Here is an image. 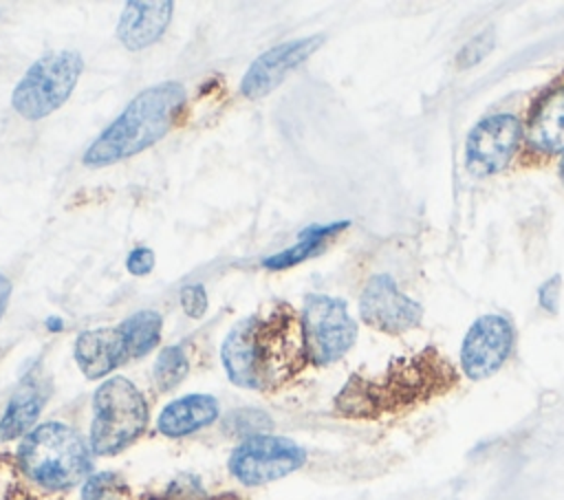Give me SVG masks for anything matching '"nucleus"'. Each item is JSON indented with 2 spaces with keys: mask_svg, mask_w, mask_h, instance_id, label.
Masks as SVG:
<instances>
[{
  "mask_svg": "<svg viewBox=\"0 0 564 500\" xmlns=\"http://www.w3.org/2000/svg\"><path fill=\"white\" fill-rule=\"evenodd\" d=\"M306 463V452L291 438L256 434L245 438L229 456L231 476L247 485H267L297 471Z\"/></svg>",
  "mask_w": 564,
  "mask_h": 500,
  "instance_id": "6e6552de",
  "label": "nucleus"
},
{
  "mask_svg": "<svg viewBox=\"0 0 564 500\" xmlns=\"http://www.w3.org/2000/svg\"><path fill=\"white\" fill-rule=\"evenodd\" d=\"M119 328L123 333L130 359H139L143 355H148L159 344L163 319L156 311L143 308V311H137L130 317H126L119 324Z\"/></svg>",
  "mask_w": 564,
  "mask_h": 500,
  "instance_id": "6ab92c4d",
  "label": "nucleus"
},
{
  "mask_svg": "<svg viewBox=\"0 0 564 500\" xmlns=\"http://www.w3.org/2000/svg\"><path fill=\"white\" fill-rule=\"evenodd\" d=\"M348 227V220H337V222H326V225H311L306 229L300 231L295 244L273 253V256H267L262 260V267L264 269H271V271H282V269H289V267H295L313 256H319L326 244L337 236L341 233L344 229Z\"/></svg>",
  "mask_w": 564,
  "mask_h": 500,
  "instance_id": "f3484780",
  "label": "nucleus"
},
{
  "mask_svg": "<svg viewBox=\"0 0 564 500\" xmlns=\"http://www.w3.org/2000/svg\"><path fill=\"white\" fill-rule=\"evenodd\" d=\"M524 137L535 152L564 154V86H555L535 99Z\"/></svg>",
  "mask_w": 564,
  "mask_h": 500,
  "instance_id": "2eb2a0df",
  "label": "nucleus"
},
{
  "mask_svg": "<svg viewBox=\"0 0 564 500\" xmlns=\"http://www.w3.org/2000/svg\"><path fill=\"white\" fill-rule=\"evenodd\" d=\"M44 403L46 396L42 388L35 381H24L9 399L7 410L0 419V438L13 441L26 436L33 430Z\"/></svg>",
  "mask_w": 564,
  "mask_h": 500,
  "instance_id": "a211bd4d",
  "label": "nucleus"
},
{
  "mask_svg": "<svg viewBox=\"0 0 564 500\" xmlns=\"http://www.w3.org/2000/svg\"><path fill=\"white\" fill-rule=\"evenodd\" d=\"M148 425V403L126 377L106 379L93 396L90 449L112 456L132 445Z\"/></svg>",
  "mask_w": 564,
  "mask_h": 500,
  "instance_id": "39448f33",
  "label": "nucleus"
},
{
  "mask_svg": "<svg viewBox=\"0 0 564 500\" xmlns=\"http://www.w3.org/2000/svg\"><path fill=\"white\" fill-rule=\"evenodd\" d=\"M513 324L500 313L480 315L463 337L460 368L474 379H487L502 368L513 350Z\"/></svg>",
  "mask_w": 564,
  "mask_h": 500,
  "instance_id": "9d476101",
  "label": "nucleus"
},
{
  "mask_svg": "<svg viewBox=\"0 0 564 500\" xmlns=\"http://www.w3.org/2000/svg\"><path fill=\"white\" fill-rule=\"evenodd\" d=\"M82 70L84 57L73 48L44 53L29 66L13 88V110L29 121L48 117L70 97Z\"/></svg>",
  "mask_w": 564,
  "mask_h": 500,
  "instance_id": "423d86ee",
  "label": "nucleus"
},
{
  "mask_svg": "<svg viewBox=\"0 0 564 500\" xmlns=\"http://www.w3.org/2000/svg\"><path fill=\"white\" fill-rule=\"evenodd\" d=\"M62 326H64L62 317H48V319H46V328L53 330V333H55V330H62Z\"/></svg>",
  "mask_w": 564,
  "mask_h": 500,
  "instance_id": "bb28decb",
  "label": "nucleus"
},
{
  "mask_svg": "<svg viewBox=\"0 0 564 500\" xmlns=\"http://www.w3.org/2000/svg\"><path fill=\"white\" fill-rule=\"evenodd\" d=\"M187 370H189V363H187L185 348L181 344H174L159 352L154 368H152V377H154L156 388L167 392V390L176 388L187 377Z\"/></svg>",
  "mask_w": 564,
  "mask_h": 500,
  "instance_id": "aec40b11",
  "label": "nucleus"
},
{
  "mask_svg": "<svg viewBox=\"0 0 564 500\" xmlns=\"http://www.w3.org/2000/svg\"><path fill=\"white\" fill-rule=\"evenodd\" d=\"M126 359H130V355L119 326L84 330L75 341V361L88 379H101L110 374Z\"/></svg>",
  "mask_w": 564,
  "mask_h": 500,
  "instance_id": "ddd939ff",
  "label": "nucleus"
},
{
  "mask_svg": "<svg viewBox=\"0 0 564 500\" xmlns=\"http://www.w3.org/2000/svg\"><path fill=\"white\" fill-rule=\"evenodd\" d=\"M123 482L110 471L93 474L82 487V500H123Z\"/></svg>",
  "mask_w": 564,
  "mask_h": 500,
  "instance_id": "412c9836",
  "label": "nucleus"
},
{
  "mask_svg": "<svg viewBox=\"0 0 564 500\" xmlns=\"http://www.w3.org/2000/svg\"><path fill=\"white\" fill-rule=\"evenodd\" d=\"M207 293L203 284H187L181 291V306L192 319H200L207 313Z\"/></svg>",
  "mask_w": 564,
  "mask_h": 500,
  "instance_id": "5701e85b",
  "label": "nucleus"
},
{
  "mask_svg": "<svg viewBox=\"0 0 564 500\" xmlns=\"http://www.w3.org/2000/svg\"><path fill=\"white\" fill-rule=\"evenodd\" d=\"M154 251L148 249V247H137L128 253L126 258V269L132 273V275H148L152 269H154Z\"/></svg>",
  "mask_w": 564,
  "mask_h": 500,
  "instance_id": "b1692460",
  "label": "nucleus"
},
{
  "mask_svg": "<svg viewBox=\"0 0 564 500\" xmlns=\"http://www.w3.org/2000/svg\"><path fill=\"white\" fill-rule=\"evenodd\" d=\"M494 42H496V35H494L491 29H487V31H482L480 35L471 37V40L460 48V53L456 55L458 66H460V68H469V66L478 64L485 55L491 53Z\"/></svg>",
  "mask_w": 564,
  "mask_h": 500,
  "instance_id": "4be33fe9",
  "label": "nucleus"
},
{
  "mask_svg": "<svg viewBox=\"0 0 564 500\" xmlns=\"http://www.w3.org/2000/svg\"><path fill=\"white\" fill-rule=\"evenodd\" d=\"M183 104L185 88L178 81H161L143 88L88 145L84 165L106 167L152 148L172 130Z\"/></svg>",
  "mask_w": 564,
  "mask_h": 500,
  "instance_id": "7ed1b4c3",
  "label": "nucleus"
},
{
  "mask_svg": "<svg viewBox=\"0 0 564 500\" xmlns=\"http://www.w3.org/2000/svg\"><path fill=\"white\" fill-rule=\"evenodd\" d=\"M9 297H11V282L7 275L0 273V319L7 311V304H9Z\"/></svg>",
  "mask_w": 564,
  "mask_h": 500,
  "instance_id": "a878e982",
  "label": "nucleus"
},
{
  "mask_svg": "<svg viewBox=\"0 0 564 500\" xmlns=\"http://www.w3.org/2000/svg\"><path fill=\"white\" fill-rule=\"evenodd\" d=\"M324 35H308L291 42H282L251 62L240 81V95L247 99H262L275 90L289 73L302 66L319 46Z\"/></svg>",
  "mask_w": 564,
  "mask_h": 500,
  "instance_id": "f8f14e48",
  "label": "nucleus"
},
{
  "mask_svg": "<svg viewBox=\"0 0 564 500\" xmlns=\"http://www.w3.org/2000/svg\"><path fill=\"white\" fill-rule=\"evenodd\" d=\"M361 322L379 333L401 335L416 328L423 319V306L408 297L388 273L372 275L359 297Z\"/></svg>",
  "mask_w": 564,
  "mask_h": 500,
  "instance_id": "9b49d317",
  "label": "nucleus"
},
{
  "mask_svg": "<svg viewBox=\"0 0 564 500\" xmlns=\"http://www.w3.org/2000/svg\"><path fill=\"white\" fill-rule=\"evenodd\" d=\"M300 319L306 357L315 366H328L341 359L357 339V322L339 297L322 293L306 295Z\"/></svg>",
  "mask_w": 564,
  "mask_h": 500,
  "instance_id": "0eeeda50",
  "label": "nucleus"
},
{
  "mask_svg": "<svg viewBox=\"0 0 564 500\" xmlns=\"http://www.w3.org/2000/svg\"><path fill=\"white\" fill-rule=\"evenodd\" d=\"M18 463L24 476L48 491L75 487L93 467L84 438L64 423L33 427L18 447Z\"/></svg>",
  "mask_w": 564,
  "mask_h": 500,
  "instance_id": "20e7f679",
  "label": "nucleus"
},
{
  "mask_svg": "<svg viewBox=\"0 0 564 500\" xmlns=\"http://www.w3.org/2000/svg\"><path fill=\"white\" fill-rule=\"evenodd\" d=\"M218 412V401L212 394H185L161 410L156 427L161 434L178 438L212 425Z\"/></svg>",
  "mask_w": 564,
  "mask_h": 500,
  "instance_id": "dca6fc26",
  "label": "nucleus"
},
{
  "mask_svg": "<svg viewBox=\"0 0 564 500\" xmlns=\"http://www.w3.org/2000/svg\"><path fill=\"white\" fill-rule=\"evenodd\" d=\"M174 2L161 0V2H126L119 24H117V37L119 42L130 51H141L150 44H154L167 29L172 20Z\"/></svg>",
  "mask_w": 564,
  "mask_h": 500,
  "instance_id": "4468645a",
  "label": "nucleus"
},
{
  "mask_svg": "<svg viewBox=\"0 0 564 500\" xmlns=\"http://www.w3.org/2000/svg\"><path fill=\"white\" fill-rule=\"evenodd\" d=\"M560 181H562V185H564V154H562V159H560Z\"/></svg>",
  "mask_w": 564,
  "mask_h": 500,
  "instance_id": "cd10ccee",
  "label": "nucleus"
},
{
  "mask_svg": "<svg viewBox=\"0 0 564 500\" xmlns=\"http://www.w3.org/2000/svg\"><path fill=\"white\" fill-rule=\"evenodd\" d=\"M522 123L516 115H489L480 119L465 141V165L474 176H491L502 172L518 152Z\"/></svg>",
  "mask_w": 564,
  "mask_h": 500,
  "instance_id": "1a4fd4ad",
  "label": "nucleus"
},
{
  "mask_svg": "<svg viewBox=\"0 0 564 500\" xmlns=\"http://www.w3.org/2000/svg\"><path fill=\"white\" fill-rule=\"evenodd\" d=\"M560 291H562V278L555 273L553 278L542 282V286L538 289V304L544 311H549V313H557V308H560Z\"/></svg>",
  "mask_w": 564,
  "mask_h": 500,
  "instance_id": "393cba45",
  "label": "nucleus"
},
{
  "mask_svg": "<svg viewBox=\"0 0 564 500\" xmlns=\"http://www.w3.org/2000/svg\"><path fill=\"white\" fill-rule=\"evenodd\" d=\"M231 383L249 390H273L308 361L300 315L284 302L240 319L220 346Z\"/></svg>",
  "mask_w": 564,
  "mask_h": 500,
  "instance_id": "f257e3e1",
  "label": "nucleus"
},
{
  "mask_svg": "<svg viewBox=\"0 0 564 500\" xmlns=\"http://www.w3.org/2000/svg\"><path fill=\"white\" fill-rule=\"evenodd\" d=\"M458 381L452 363L434 348L392 361L383 377L364 381L350 379L341 390L339 403L350 414H383L401 412L410 405L443 394Z\"/></svg>",
  "mask_w": 564,
  "mask_h": 500,
  "instance_id": "f03ea898",
  "label": "nucleus"
}]
</instances>
